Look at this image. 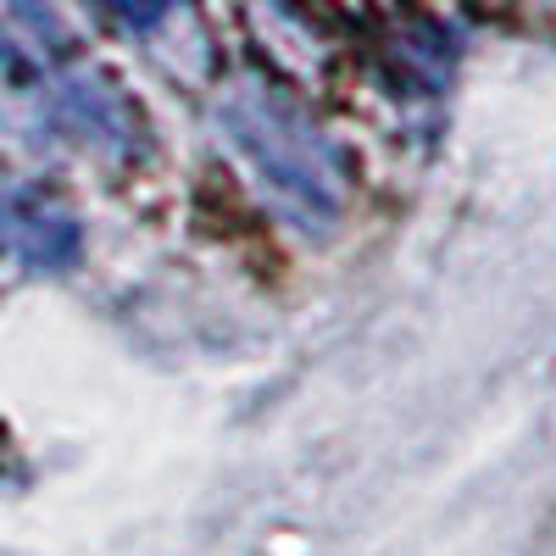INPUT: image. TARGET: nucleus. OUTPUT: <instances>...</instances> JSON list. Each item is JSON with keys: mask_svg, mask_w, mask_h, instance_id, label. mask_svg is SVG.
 <instances>
[{"mask_svg": "<svg viewBox=\"0 0 556 556\" xmlns=\"http://www.w3.org/2000/svg\"><path fill=\"white\" fill-rule=\"evenodd\" d=\"M223 123L235 128L240 151L290 206H301L306 217H329L340 206V167L295 106L273 96H235L223 106Z\"/></svg>", "mask_w": 556, "mask_h": 556, "instance_id": "f257e3e1", "label": "nucleus"}, {"mask_svg": "<svg viewBox=\"0 0 556 556\" xmlns=\"http://www.w3.org/2000/svg\"><path fill=\"white\" fill-rule=\"evenodd\" d=\"M0 228H7V240L17 245V256L45 262V267H62L78 251V223L45 195H12L0 206Z\"/></svg>", "mask_w": 556, "mask_h": 556, "instance_id": "f03ea898", "label": "nucleus"}, {"mask_svg": "<svg viewBox=\"0 0 556 556\" xmlns=\"http://www.w3.org/2000/svg\"><path fill=\"white\" fill-rule=\"evenodd\" d=\"M101 7L117 12L123 23H139V28H146V23H156L162 12H173V0H101Z\"/></svg>", "mask_w": 556, "mask_h": 556, "instance_id": "7ed1b4c3", "label": "nucleus"}]
</instances>
